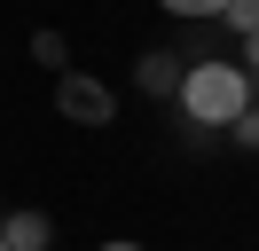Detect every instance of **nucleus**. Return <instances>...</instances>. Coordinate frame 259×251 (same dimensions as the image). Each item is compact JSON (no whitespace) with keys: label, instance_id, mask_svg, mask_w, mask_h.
Listing matches in <instances>:
<instances>
[{"label":"nucleus","instance_id":"obj_10","mask_svg":"<svg viewBox=\"0 0 259 251\" xmlns=\"http://www.w3.org/2000/svg\"><path fill=\"white\" fill-rule=\"evenodd\" d=\"M0 251H8V243H0Z\"/></svg>","mask_w":259,"mask_h":251},{"label":"nucleus","instance_id":"obj_7","mask_svg":"<svg viewBox=\"0 0 259 251\" xmlns=\"http://www.w3.org/2000/svg\"><path fill=\"white\" fill-rule=\"evenodd\" d=\"M236 141H243V149H259V110H243V118H236Z\"/></svg>","mask_w":259,"mask_h":251},{"label":"nucleus","instance_id":"obj_2","mask_svg":"<svg viewBox=\"0 0 259 251\" xmlns=\"http://www.w3.org/2000/svg\"><path fill=\"white\" fill-rule=\"evenodd\" d=\"M55 110H63L71 126H110V118H118L110 87H102V78H87V71H55Z\"/></svg>","mask_w":259,"mask_h":251},{"label":"nucleus","instance_id":"obj_8","mask_svg":"<svg viewBox=\"0 0 259 251\" xmlns=\"http://www.w3.org/2000/svg\"><path fill=\"white\" fill-rule=\"evenodd\" d=\"M243 63H251V71H259V31H243Z\"/></svg>","mask_w":259,"mask_h":251},{"label":"nucleus","instance_id":"obj_4","mask_svg":"<svg viewBox=\"0 0 259 251\" xmlns=\"http://www.w3.org/2000/svg\"><path fill=\"white\" fill-rule=\"evenodd\" d=\"M134 78H142V94H181V78H189V71H181V55H165V47H157V55H142V71H134Z\"/></svg>","mask_w":259,"mask_h":251},{"label":"nucleus","instance_id":"obj_1","mask_svg":"<svg viewBox=\"0 0 259 251\" xmlns=\"http://www.w3.org/2000/svg\"><path fill=\"white\" fill-rule=\"evenodd\" d=\"M181 110H189V126H236L243 110H251V78H243V63H189V78H181Z\"/></svg>","mask_w":259,"mask_h":251},{"label":"nucleus","instance_id":"obj_3","mask_svg":"<svg viewBox=\"0 0 259 251\" xmlns=\"http://www.w3.org/2000/svg\"><path fill=\"white\" fill-rule=\"evenodd\" d=\"M48 212H0V243L8 251H48Z\"/></svg>","mask_w":259,"mask_h":251},{"label":"nucleus","instance_id":"obj_6","mask_svg":"<svg viewBox=\"0 0 259 251\" xmlns=\"http://www.w3.org/2000/svg\"><path fill=\"white\" fill-rule=\"evenodd\" d=\"M157 8H173V16H220L228 0H157Z\"/></svg>","mask_w":259,"mask_h":251},{"label":"nucleus","instance_id":"obj_9","mask_svg":"<svg viewBox=\"0 0 259 251\" xmlns=\"http://www.w3.org/2000/svg\"><path fill=\"white\" fill-rule=\"evenodd\" d=\"M102 251H142V243H102Z\"/></svg>","mask_w":259,"mask_h":251},{"label":"nucleus","instance_id":"obj_5","mask_svg":"<svg viewBox=\"0 0 259 251\" xmlns=\"http://www.w3.org/2000/svg\"><path fill=\"white\" fill-rule=\"evenodd\" d=\"M220 16H228V24H236V31H259V0H228Z\"/></svg>","mask_w":259,"mask_h":251}]
</instances>
